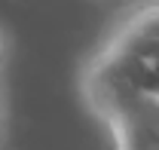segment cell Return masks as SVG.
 I'll return each instance as SVG.
<instances>
[{
  "label": "cell",
  "instance_id": "obj_5",
  "mask_svg": "<svg viewBox=\"0 0 159 150\" xmlns=\"http://www.w3.org/2000/svg\"><path fill=\"white\" fill-rule=\"evenodd\" d=\"M0 129H3V104H0Z\"/></svg>",
  "mask_w": 159,
  "mask_h": 150
},
{
  "label": "cell",
  "instance_id": "obj_3",
  "mask_svg": "<svg viewBox=\"0 0 159 150\" xmlns=\"http://www.w3.org/2000/svg\"><path fill=\"white\" fill-rule=\"evenodd\" d=\"M3 55H6V43H3V34H0V61H3Z\"/></svg>",
  "mask_w": 159,
  "mask_h": 150
},
{
  "label": "cell",
  "instance_id": "obj_2",
  "mask_svg": "<svg viewBox=\"0 0 159 150\" xmlns=\"http://www.w3.org/2000/svg\"><path fill=\"white\" fill-rule=\"evenodd\" d=\"M113 43H119V46H125L144 58H159V3L138 12Z\"/></svg>",
  "mask_w": 159,
  "mask_h": 150
},
{
  "label": "cell",
  "instance_id": "obj_1",
  "mask_svg": "<svg viewBox=\"0 0 159 150\" xmlns=\"http://www.w3.org/2000/svg\"><path fill=\"white\" fill-rule=\"evenodd\" d=\"M104 120L113 129L116 150H159V95H135Z\"/></svg>",
  "mask_w": 159,
  "mask_h": 150
},
{
  "label": "cell",
  "instance_id": "obj_4",
  "mask_svg": "<svg viewBox=\"0 0 159 150\" xmlns=\"http://www.w3.org/2000/svg\"><path fill=\"white\" fill-rule=\"evenodd\" d=\"M122 3H150V0H122Z\"/></svg>",
  "mask_w": 159,
  "mask_h": 150
}]
</instances>
